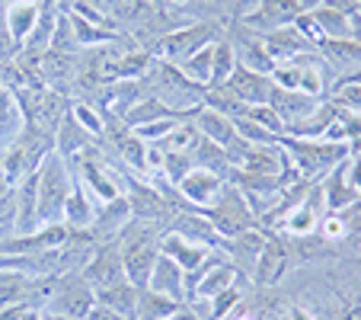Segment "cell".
Returning a JSON list of instances; mask_svg holds the SVG:
<instances>
[{
  "instance_id": "cell-1",
  "label": "cell",
  "mask_w": 361,
  "mask_h": 320,
  "mask_svg": "<svg viewBox=\"0 0 361 320\" xmlns=\"http://www.w3.org/2000/svg\"><path fill=\"white\" fill-rule=\"evenodd\" d=\"M160 231L157 221H144V218H131L128 225L118 234V250H122V266H125V279L131 285L144 288L154 269V259L160 253Z\"/></svg>"
},
{
  "instance_id": "cell-2",
  "label": "cell",
  "mask_w": 361,
  "mask_h": 320,
  "mask_svg": "<svg viewBox=\"0 0 361 320\" xmlns=\"http://www.w3.org/2000/svg\"><path fill=\"white\" fill-rule=\"evenodd\" d=\"M35 186H39V221L42 225H58L64 221V202L74 189V170L71 160L58 150L45 157L35 170Z\"/></svg>"
},
{
  "instance_id": "cell-3",
  "label": "cell",
  "mask_w": 361,
  "mask_h": 320,
  "mask_svg": "<svg viewBox=\"0 0 361 320\" xmlns=\"http://www.w3.org/2000/svg\"><path fill=\"white\" fill-rule=\"evenodd\" d=\"M281 148H285L291 167L304 179H323L336 164H339V160H345V157L352 154V148H348V144L326 141V138H291V135H281Z\"/></svg>"
},
{
  "instance_id": "cell-4",
  "label": "cell",
  "mask_w": 361,
  "mask_h": 320,
  "mask_svg": "<svg viewBox=\"0 0 361 320\" xmlns=\"http://www.w3.org/2000/svg\"><path fill=\"white\" fill-rule=\"evenodd\" d=\"M333 71L329 64L320 58V52H307V55H298L294 61L279 64L272 71V83L285 90H298V93H307L314 100H326L329 87H333Z\"/></svg>"
},
{
  "instance_id": "cell-5",
  "label": "cell",
  "mask_w": 361,
  "mask_h": 320,
  "mask_svg": "<svg viewBox=\"0 0 361 320\" xmlns=\"http://www.w3.org/2000/svg\"><path fill=\"white\" fill-rule=\"evenodd\" d=\"M208 215V221L214 225V231L221 234V240L227 237H237L243 231H252V227H259V218H256V211L252 205L246 202V196L237 189V186L224 183L221 192L214 196V202L208 208H202Z\"/></svg>"
},
{
  "instance_id": "cell-6",
  "label": "cell",
  "mask_w": 361,
  "mask_h": 320,
  "mask_svg": "<svg viewBox=\"0 0 361 320\" xmlns=\"http://www.w3.org/2000/svg\"><path fill=\"white\" fill-rule=\"evenodd\" d=\"M218 39H224L221 23L198 20V23H192V26L173 29V32L160 35V39L154 42V48H150V55L157 58V61L179 64V61H185L192 52H198V48H204V45H212V42H218Z\"/></svg>"
},
{
  "instance_id": "cell-7",
  "label": "cell",
  "mask_w": 361,
  "mask_h": 320,
  "mask_svg": "<svg viewBox=\"0 0 361 320\" xmlns=\"http://www.w3.org/2000/svg\"><path fill=\"white\" fill-rule=\"evenodd\" d=\"M93 304H96V292L90 288V282L80 273L68 269V273L55 275V288H51V298H48L45 307H48V314L83 320Z\"/></svg>"
},
{
  "instance_id": "cell-8",
  "label": "cell",
  "mask_w": 361,
  "mask_h": 320,
  "mask_svg": "<svg viewBox=\"0 0 361 320\" xmlns=\"http://www.w3.org/2000/svg\"><path fill=\"white\" fill-rule=\"evenodd\" d=\"M294 269V256H291V240L279 231H266V240H262L259 259L252 266L250 282L256 288H272L285 279Z\"/></svg>"
},
{
  "instance_id": "cell-9",
  "label": "cell",
  "mask_w": 361,
  "mask_h": 320,
  "mask_svg": "<svg viewBox=\"0 0 361 320\" xmlns=\"http://www.w3.org/2000/svg\"><path fill=\"white\" fill-rule=\"evenodd\" d=\"M16 102H20L23 119H26L29 125H35V129H45V131H51V135H55L61 116L68 112V102H64V96L58 93V90H51V87L20 90V93H16Z\"/></svg>"
},
{
  "instance_id": "cell-10",
  "label": "cell",
  "mask_w": 361,
  "mask_h": 320,
  "mask_svg": "<svg viewBox=\"0 0 361 320\" xmlns=\"http://www.w3.org/2000/svg\"><path fill=\"white\" fill-rule=\"evenodd\" d=\"M80 275L90 282V288H106L116 285V282L125 279V266H122V250H118V240H109V244H99L90 250L87 263H83Z\"/></svg>"
},
{
  "instance_id": "cell-11",
  "label": "cell",
  "mask_w": 361,
  "mask_h": 320,
  "mask_svg": "<svg viewBox=\"0 0 361 320\" xmlns=\"http://www.w3.org/2000/svg\"><path fill=\"white\" fill-rule=\"evenodd\" d=\"M300 13H304L300 0H262L259 10H256L250 20L240 23V26H246L250 32H256V35H266V32H272V29L291 26Z\"/></svg>"
},
{
  "instance_id": "cell-12",
  "label": "cell",
  "mask_w": 361,
  "mask_h": 320,
  "mask_svg": "<svg viewBox=\"0 0 361 320\" xmlns=\"http://www.w3.org/2000/svg\"><path fill=\"white\" fill-rule=\"evenodd\" d=\"M170 234H179V237L192 240V244H204L218 250L221 247V234L214 231V225L208 221L204 211H195V208H183V211H173L170 215Z\"/></svg>"
},
{
  "instance_id": "cell-13",
  "label": "cell",
  "mask_w": 361,
  "mask_h": 320,
  "mask_svg": "<svg viewBox=\"0 0 361 320\" xmlns=\"http://www.w3.org/2000/svg\"><path fill=\"white\" fill-rule=\"evenodd\" d=\"M259 42H262V48H266V55L275 61V68H279V64L294 61L298 55L317 52V48L310 45V42H307L298 29H294V23H291V26H281V29H272V32L259 35Z\"/></svg>"
},
{
  "instance_id": "cell-14",
  "label": "cell",
  "mask_w": 361,
  "mask_h": 320,
  "mask_svg": "<svg viewBox=\"0 0 361 320\" xmlns=\"http://www.w3.org/2000/svg\"><path fill=\"white\" fill-rule=\"evenodd\" d=\"M221 186H224V177L204 170V167H192V170L176 183V192L192 205V208H208V205L214 202V196L221 192Z\"/></svg>"
},
{
  "instance_id": "cell-15",
  "label": "cell",
  "mask_w": 361,
  "mask_h": 320,
  "mask_svg": "<svg viewBox=\"0 0 361 320\" xmlns=\"http://www.w3.org/2000/svg\"><path fill=\"white\" fill-rule=\"evenodd\" d=\"M320 102H323V100H314V96L298 93V90H285V87H272V96H269V106L279 112V119H281V125H285V131L304 122V119L310 116V112H314Z\"/></svg>"
},
{
  "instance_id": "cell-16",
  "label": "cell",
  "mask_w": 361,
  "mask_h": 320,
  "mask_svg": "<svg viewBox=\"0 0 361 320\" xmlns=\"http://www.w3.org/2000/svg\"><path fill=\"white\" fill-rule=\"evenodd\" d=\"M160 253H166L170 259H176V263L183 266V273L189 275V273H198V269H202L218 250H212V247H204V244H192V240L179 237V234L164 231V237H160Z\"/></svg>"
},
{
  "instance_id": "cell-17",
  "label": "cell",
  "mask_w": 361,
  "mask_h": 320,
  "mask_svg": "<svg viewBox=\"0 0 361 320\" xmlns=\"http://www.w3.org/2000/svg\"><path fill=\"white\" fill-rule=\"evenodd\" d=\"M227 87H231V93L237 96L243 106H266L275 83L269 74H256V71L237 64V71H233L231 81H227Z\"/></svg>"
},
{
  "instance_id": "cell-18",
  "label": "cell",
  "mask_w": 361,
  "mask_h": 320,
  "mask_svg": "<svg viewBox=\"0 0 361 320\" xmlns=\"http://www.w3.org/2000/svg\"><path fill=\"white\" fill-rule=\"evenodd\" d=\"M144 288L160 292V295H166V298L185 301V273H183V266H179L176 259H170L166 253H157L154 269H150V279H147V285Z\"/></svg>"
},
{
  "instance_id": "cell-19",
  "label": "cell",
  "mask_w": 361,
  "mask_h": 320,
  "mask_svg": "<svg viewBox=\"0 0 361 320\" xmlns=\"http://www.w3.org/2000/svg\"><path fill=\"white\" fill-rule=\"evenodd\" d=\"M348 160V157H345ZM345 160H339V164L333 167V170L326 173V177L320 179V189H323V205H326V211H345L352 208L355 202H358V192H355V186L348 183V167Z\"/></svg>"
},
{
  "instance_id": "cell-20",
  "label": "cell",
  "mask_w": 361,
  "mask_h": 320,
  "mask_svg": "<svg viewBox=\"0 0 361 320\" xmlns=\"http://www.w3.org/2000/svg\"><path fill=\"white\" fill-rule=\"evenodd\" d=\"M58 20H61V10H58L55 0H39V16H35V26L29 32L23 52L26 55H45L48 48H51V39H55Z\"/></svg>"
},
{
  "instance_id": "cell-21",
  "label": "cell",
  "mask_w": 361,
  "mask_h": 320,
  "mask_svg": "<svg viewBox=\"0 0 361 320\" xmlns=\"http://www.w3.org/2000/svg\"><path fill=\"white\" fill-rule=\"evenodd\" d=\"M35 16H39V4H32V0H16L4 10V29H7L13 52H23V45H26L29 32L35 26Z\"/></svg>"
},
{
  "instance_id": "cell-22",
  "label": "cell",
  "mask_w": 361,
  "mask_h": 320,
  "mask_svg": "<svg viewBox=\"0 0 361 320\" xmlns=\"http://www.w3.org/2000/svg\"><path fill=\"white\" fill-rule=\"evenodd\" d=\"M192 122H195V129L202 131V138L221 144V148H231V144L237 141L233 119L224 116V112H218V109H212V106H198L195 116H192Z\"/></svg>"
},
{
  "instance_id": "cell-23",
  "label": "cell",
  "mask_w": 361,
  "mask_h": 320,
  "mask_svg": "<svg viewBox=\"0 0 361 320\" xmlns=\"http://www.w3.org/2000/svg\"><path fill=\"white\" fill-rule=\"evenodd\" d=\"M317 52H320V58L329 64V71L342 74V77L361 64V45L352 39H323L320 45H317Z\"/></svg>"
},
{
  "instance_id": "cell-24",
  "label": "cell",
  "mask_w": 361,
  "mask_h": 320,
  "mask_svg": "<svg viewBox=\"0 0 361 320\" xmlns=\"http://www.w3.org/2000/svg\"><path fill=\"white\" fill-rule=\"evenodd\" d=\"M93 141L96 138L80 129V122L71 116V106H68V112L61 116V122H58V129H55V150L61 157H68V160H74V157H80Z\"/></svg>"
},
{
  "instance_id": "cell-25",
  "label": "cell",
  "mask_w": 361,
  "mask_h": 320,
  "mask_svg": "<svg viewBox=\"0 0 361 320\" xmlns=\"http://www.w3.org/2000/svg\"><path fill=\"white\" fill-rule=\"evenodd\" d=\"M93 221H96L93 196H90L74 177V189H71L68 202H64V225H68L71 231H93Z\"/></svg>"
},
{
  "instance_id": "cell-26",
  "label": "cell",
  "mask_w": 361,
  "mask_h": 320,
  "mask_svg": "<svg viewBox=\"0 0 361 320\" xmlns=\"http://www.w3.org/2000/svg\"><path fill=\"white\" fill-rule=\"evenodd\" d=\"M231 42H233V52H237L240 68H250V71H256V74H269V77H272L275 61L266 55V48H262L259 35L250 32V29H243V35H240V39H231Z\"/></svg>"
},
{
  "instance_id": "cell-27",
  "label": "cell",
  "mask_w": 361,
  "mask_h": 320,
  "mask_svg": "<svg viewBox=\"0 0 361 320\" xmlns=\"http://www.w3.org/2000/svg\"><path fill=\"white\" fill-rule=\"evenodd\" d=\"M135 301H137V285H131L128 279L116 282V285H106V288H96V304L112 307L116 314H122L128 320H135Z\"/></svg>"
},
{
  "instance_id": "cell-28",
  "label": "cell",
  "mask_w": 361,
  "mask_h": 320,
  "mask_svg": "<svg viewBox=\"0 0 361 320\" xmlns=\"http://www.w3.org/2000/svg\"><path fill=\"white\" fill-rule=\"evenodd\" d=\"M317 227H320V208H314V205L304 198V202L294 205L285 218H281L279 234H285V237H307V234H314Z\"/></svg>"
},
{
  "instance_id": "cell-29",
  "label": "cell",
  "mask_w": 361,
  "mask_h": 320,
  "mask_svg": "<svg viewBox=\"0 0 361 320\" xmlns=\"http://www.w3.org/2000/svg\"><path fill=\"white\" fill-rule=\"evenodd\" d=\"M183 301L166 298L160 292H150V288H137V301H135V320H164L166 314H173Z\"/></svg>"
},
{
  "instance_id": "cell-30",
  "label": "cell",
  "mask_w": 361,
  "mask_h": 320,
  "mask_svg": "<svg viewBox=\"0 0 361 320\" xmlns=\"http://www.w3.org/2000/svg\"><path fill=\"white\" fill-rule=\"evenodd\" d=\"M116 138V148H118V157L125 160V167H131L135 173H141V177H147V144L141 141V138L135 135V131L125 125Z\"/></svg>"
},
{
  "instance_id": "cell-31",
  "label": "cell",
  "mask_w": 361,
  "mask_h": 320,
  "mask_svg": "<svg viewBox=\"0 0 361 320\" xmlns=\"http://www.w3.org/2000/svg\"><path fill=\"white\" fill-rule=\"evenodd\" d=\"M166 116H179V112H173L166 102H160L154 93H147L141 102H135L128 112H122V122L128 125V129H137V125L144 122H154V119H166ZM185 119V116H183Z\"/></svg>"
},
{
  "instance_id": "cell-32",
  "label": "cell",
  "mask_w": 361,
  "mask_h": 320,
  "mask_svg": "<svg viewBox=\"0 0 361 320\" xmlns=\"http://www.w3.org/2000/svg\"><path fill=\"white\" fill-rule=\"evenodd\" d=\"M192 157H195V167H204V170L218 173V177H227V170H231V157H227V148L208 141V138H198Z\"/></svg>"
},
{
  "instance_id": "cell-33",
  "label": "cell",
  "mask_w": 361,
  "mask_h": 320,
  "mask_svg": "<svg viewBox=\"0 0 361 320\" xmlns=\"http://www.w3.org/2000/svg\"><path fill=\"white\" fill-rule=\"evenodd\" d=\"M212 58H214V42L212 45H204V48H198V52H192V55L185 58V61H179L176 68L183 71L192 83L208 87V83H212Z\"/></svg>"
},
{
  "instance_id": "cell-34",
  "label": "cell",
  "mask_w": 361,
  "mask_h": 320,
  "mask_svg": "<svg viewBox=\"0 0 361 320\" xmlns=\"http://www.w3.org/2000/svg\"><path fill=\"white\" fill-rule=\"evenodd\" d=\"M314 16V23L320 26L323 39H348V13L342 10H333V7H314L307 10Z\"/></svg>"
},
{
  "instance_id": "cell-35",
  "label": "cell",
  "mask_w": 361,
  "mask_h": 320,
  "mask_svg": "<svg viewBox=\"0 0 361 320\" xmlns=\"http://www.w3.org/2000/svg\"><path fill=\"white\" fill-rule=\"evenodd\" d=\"M237 52H233L231 39H218L214 42V58H212V83H227L231 74L237 71ZM208 83V87H212Z\"/></svg>"
},
{
  "instance_id": "cell-36",
  "label": "cell",
  "mask_w": 361,
  "mask_h": 320,
  "mask_svg": "<svg viewBox=\"0 0 361 320\" xmlns=\"http://www.w3.org/2000/svg\"><path fill=\"white\" fill-rule=\"evenodd\" d=\"M192 167H195V157H192V154H185V150H166L164 148V173H160V177H164L170 186H176L179 179L192 170Z\"/></svg>"
},
{
  "instance_id": "cell-37",
  "label": "cell",
  "mask_w": 361,
  "mask_h": 320,
  "mask_svg": "<svg viewBox=\"0 0 361 320\" xmlns=\"http://www.w3.org/2000/svg\"><path fill=\"white\" fill-rule=\"evenodd\" d=\"M198 138H202V131L195 129V122H192V119H183V122H179L176 129L166 135L164 148L166 150H185V154H192V150H195V144H198Z\"/></svg>"
},
{
  "instance_id": "cell-38",
  "label": "cell",
  "mask_w": 361,
  "mask_h": 320,
  "mask_svg": "<svg viewBox=\"0 0 361 320\" xmlns=\"http://www.w3.org/2000/svg\"><path fill=\"white\" fill-rule=\"evenodd\" d=\"M183 122V116H166V119H154V122H144L137 125V129H131L137 138H141L144 144H164L166 135H170L176 125Z\"/></svg>"
},
{
  "instance_id": "cell-39",
  "label": "cell",
  "mask_w": 361,
  "mask_h": 320,
  "mask_svg": "<svg viewBox=\"0 0 361 320\" xmlns=\"http://www.w3.org/2000/svg\"><path fill=\"white\" fill-rule=\"evenodd\" d=\"M233 129H237V135L243 138L246 144H279L281 135H275V131L262 129L259 122H252L250 116H237L233 119Z\"/></svg>"
},
{
  "instance_id": "cell-40",
  "label": "cell",
  "mask_w": 361,
  "mask_h": 320,
  "mask_svg": "<svg viewBox=\"0 0 361 320\" xmlns=\"http://www.w3.org/2000/svg\"><path fill=\"white\" fill-rule=\"evenodd\" d=\"M326 100H333L336 106H342V109L358 112V116H361V83H355V81L333 83V90H329Z\"/></svg>"
},
{
  "instance_id": "cell-41",
  "label": "cell",
  "mask_w": 361,
  "mask_h": 320,
  "mask_svg": "<svg viewBox=\"0 0 361 320\" xmlns=\"http://www.w3.org/2000/svg\"><path fill=\"white\" fill-rule=\"evenodd\" d=\"M240 301H243V295H240V288H224L221 295H214L212 301H204V307H208V320H224L227 314H233L240 307Z\"/></svg>"
},
{
  "instance_id": "cell-42",
  "label": "cell",
  "mask_w": 361,
  "mask_h": 320,
  "mask_svg": "<svg viewBox=\"0 0 361 320\" xmlns=\"http://www.w3.org/2000/svg\"><path fill=\"white\" fill-rule=\"evenodd\" d=\"M71 116L80 122L83 131H90L93 138L106 135V122H102V112H96L90 102H71Z\"/></svg>"
},
{
  "instance_id": "cell-43",
  "label": "cell",
  "mask_w": 361,
  "mask_h": 320,
  "mask_svg": "<svg viewBox=\"0 0 361 320\" xmlns=\"http://www.w3.org/2000/svg\"><path fill=\"white\" fill-rule=\"evenodd\" d=\"M243 116H250L252 122H259L262 129H269V131H275V135H285V125H281V119H279V112L272 109V106H246V112Z\"/></svg>"
},
{
  "instance_id": "cell-44",
  "label": "cell",
  "mask_w": 361,
  "mask_h": 320,
  "mask_svg": "<svg viewBox=\"0 0 361 320\" xmlns=\"http://www.w3.org/2000/svg\"><path fill=\"white\" fill-rule=\"evenodd\" d=\"M259 4L262 0H231V16L237 23H243V20H250V16L259 10Z\"/></svg>"
},
{
  "instance_id": "cell-45",
  "label": "cell",
  "mask_w": 361,
  "mask_h": 320,
  "mask_svg": "<svg viewBox=\"0 0 361 320\" xmlns=\"http://www.w3.org/2000/svg\"><path fill=\"white\" fill-rule=\"evenodd\" d=\"M345 167H348V183H352L355 192L361 196V154H348Z\"/></svg>"
},
{
  "instance_id": "cell-46",
  "label": "cell",
  "mask_w": 361,
  "mask_h": 320,
  "mask_svg": "<svg viewBox=\"0 0 361 320\" xmlns=\"http://www.w3.org/2000/svg\"><path fill=\"white\" fill-rule=\"evenodd\" d=\"M83 320H128V317L116 314L112 307H106V304H93V307H90V314H87Z\"/></svg>"
},
{
  "instance_id": "cell-47",
  "label": "cell",
  "mask_w": 361,
  "mask_h": 320,
  "mask_svg": "<svg viewBox=\"0 0 361 320\" xmlns=\"http://www.w3.org/2000/svg\"><path fill=\"white\" fill-rule=\"evenodd\" d=\"M164 320H202V314H198L192 304H185V301H183V304H179L173 314H166Z\"/></svg>"
},
{
  "instance_id": "cell-48",
  "label": "cell",
  "mask_w": 361,
  "mask_h": 320,
  "mask_svg": "<svg viewBox=\"0 0 361 320\" xmlns=\"http://www.w3.org/2000/svg\"><path fill=\"white\" fill-rule=\"evenodd\" d=\"M16 52H13V45H10V39H7V29L0 26V61H4V58H13Z\"/></svg>"
},
{
  "instance_id": "cell-49",
  "label": "cell",
  "mask_w": 361,
  "mask_h": 320,
  "mask_svg": "<svg viewBox=\"0 0 361 320\" xmlns=\"http://www.w3.org/2000/svg\"><path fill=\"white\" fill-rule=\"evenodd\" d=\"M20 320H45V317H42V314L39 311H32V307H29V311L26 314H23V317Z\"/></svg>"
},
{
  "instance_id": "cell-50",
  "label": "cell",
  "mask_w": 361,
  "mask_h": 320,
  "mask_svg": "<svg viewBox=\"0 0 361 320\" xmlns=\"http://www.w3.org/2000/svg\"><path fill=\"white\" fill-rule=\"evenodd\" d=\"M173 4H189V0H173Z\"/></svg>"
},
{
  "instance_id": "cell-51",
  "label": "cell",
  "mask_w": 361,
  "mask_h": 320,
  "mask_svg": "<svg viewBox=\"0 0 361 320\" xmlns=\"http://www.w3.org/2000/svg\"><path fill=\"white\" fill-rule=\"evenodd\" d=\"M0 10H7V4H4V0H0Z\"/></svg>"
},
{
  "instance_id": "cell-52",
  "label": "cell",
  "mask_w": 361,
  "mask_h": 320,
  "mask_svg": "<svg viewBox=\"0 0 361 320\" xmlns=\"http://www.w3.org/2000/svg\"><path fill=\"white\" fill-rule=\"evenodd\" d=\"M279 320H288V317H285V314H281V317H279Z\"/></svg>"
},
{
  "instance_id": "cell-53",
  "label": "cell",
  "mask_w": 361,
  "mask_h": 320,
  "mask_svg": "<svg viewBox=\"0 0 361 320\" xmlns=\"http://www.w3.org/2000/svg\"><path fill=\"white\" fill-rule=\"evenodd\" d=\"M32 4H39V0H32Z\"/></svg>"
},
{
  "instance_id": "cell-54",
  "label": "cell",
  "mask_w": 361,
  "mask_h": 320,
  "mask_svg": "<svg viewBox=\"0 0 361 320\" xmlns=\"http://www.w3.org/2000/svg\"><path fill=\"white\" fill-rule=\"evenodd\" d=\"M358 4H361V0H358Z\"/></svg>"
}]
</instances>
